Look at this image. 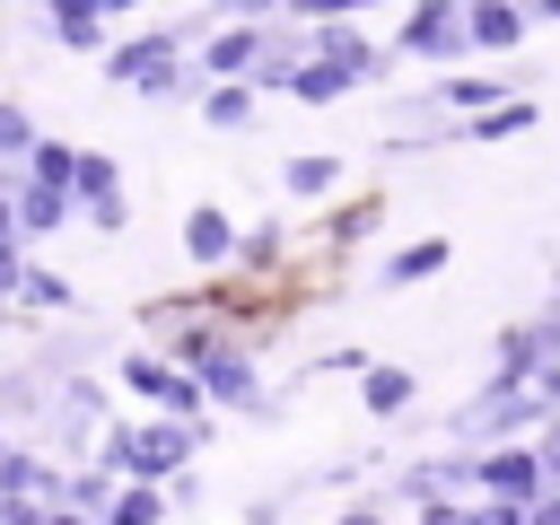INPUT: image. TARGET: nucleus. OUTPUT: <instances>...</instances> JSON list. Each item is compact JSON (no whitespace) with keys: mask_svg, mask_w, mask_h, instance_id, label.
I'll return each mask as SVG.
<instances>
[{"mask_svg":"<svg viewBox=\"0 0 560 525\" xmlns=\"http://www.w3.org/2000/svg\"><path fill=\"white\" fill-rule=\"evenodd\" d=\"M201 122H219V131H236V122H254V88H236V79H219V88L201 96Z\"/></svg>","mask_w":560,"mask_h":525,"instance_id":"nucleus-16","label":"nucleus"},{"mask_svg":"<svg viewBox=\"0 0 560 525\" xmlns=\"http://www.w3.org/2000/svg\"><path fill=\"white\" fill-rule=\"evenodd\" d=\"M105 18H114V9H96V0H52V9H44V26H52L70 52H96V44H105Z\"/></svg>","mask_w":560,"mask_h":525,"instance_id":"nucleus-9","label":"nucleus"},{"mask_svg":"<svg viewBox=\"0 0 560 525\" xmlns=\"http://www.w3.org/2000/svg\"><path fill=\"white\" fill-rule=\"evenodd\" d=\"M105 525H166V490H114Z\"/></svg>","mask_w":560,"mask_h":525,"instance_id":"nucleus-18","label":"nucleus"},{"mask_svg":"<svg viewBox=\"0 0 560 525\" xmlns=\"http://www.w3.org/2000/svg\"><path fill=\"white\" fill-rule=\"evenodd\" d=\"M122 385H131L149 411H166L175 429H201V385H192L175 359H158V350H131V359H122Z\"/></svg>","mask_w":560,"mask_h":525,"instance_id":"nucleus-3","label":"nucleus"},{"mask_svg":"<svg viewBox=\"0 0 560 525\" xmlns=\"http://www.w3.org/2000/svg\"><path fill=\"white\" fill-rule=\"evenodd\" d=\"M18 298H26V306H70V280H61V271H35V262H26Z\"/></svg>","mask_w":560,"mask_h":525,"instance_id":"nucleus-21","label":"nucleus"},{"mask_svg":"<svg viewBox=\"0 0 560 525\" xmlns=\"http://www.w3.org/2000/svg\"><path fill=\"white\" fill-rule=\"evenodd\" d=\"M262 44H271V26H262V18H236L228 35H210L201 70H210V79H236V88H245V79H254V61H262Z\"/></svg>","mask_w":560,"mask_h":525,"instance_id":"nucleus-7","label":"nucleus"},{"mask_svg":"<svg viewBox=\"0 0 560 525\" xmlns=\"http://www.w3.org/2000/svg\"><path fill=\"white\" fill-rule=\"evenodd\" d=\"M490 114V105H508V88L499 79H438V96H429V114Z\"/></svg>","mask_w":560,"mask_h":525,"instance_id":"nucleus-12","label":"nucleus"},{"mask_svg":"<svg viewBox=\"0 0 560 525\" xmlns=\"http://www.w3.org/2000/svg\"><path fill=\"white\" fill-rule=\"evenodd\" d=\"M525 122H534V105H525V96H508V105L472 114V122H464V140H508V131H525Z\"/></svg>","mask_w":560,"mask_h":525,"instance_id":"nucleus-17","label":"nucleus"},{"mask_svg":"<svg viewBox=\"0 0 560 525\" xmlns=\"http://www.w3.org/2000/svg\"><path fill=\"white\" fill-rule=\"evenodd\" d=\"M341 525H394V516H385V508H359V516H341Z\"/></svg>","mask_w":560,"mask_h":525,"instance_id":"nucleus-23","label":"nucleus"},{"mask_svg":"<svg viewBox=\"0 0 560 525\" xmlns=\"http://www.w3.org/2000/svg\"><path fill=\"white\" fill-rule=\"evenodd\" d=\"M35 525H88V516H70V508H44V516H35Z\"/></svg>","mask_w":560,"mask_h":525,"instance_id":"nucleus-24","label":"nucleus"},{"mask_svg":"<svg viewBox=\"0 0 560 525\" xmlns=\"http://www.w3.org/2000/svg\"><path fill=\"white\" fill-rule=\"evenodd\" d=\"M192 385H201V394H219V402H236V411H254V420H280V402L262 394V376H254V359H245L236 341L201 350V359H192Z\"/></svg>","mask_w":560,"mask_h":525,"instance_id":"nucleus-4","label":"nucleus"},{"mask_svg":"<svg viewBox=\"0 0 560 525\" xmlns=\"http://www.w3.org/2000/svg\"><path fill=\"white\" fill-rule=\"evenodd\" d=\"M201 446V429H175V420H140V429H105V446H96V464L105 472H131V490H158L184 455Z\"/></svg>","mask_w":560,"mask_h":525,"instance_id":"nucleus-1","label":"nucleus"},{"mask_svg":"<svg viewBox=\"0 0 560 525\" xmlns=\"http://www.w3.org/2000/svg\"><path fill=\"white\" fill-rule=\"evenodd\" d=\"M341 88H350V79H341L332 61H298V79H289V96H306V105H332Z\"/></svg>","mask_w":560,"mask_h":525,"instance_id":"nucleus-19","label":"nucleus"},{"mask_svg":"<svg viewBox=\"0 0 560 525\" xmlns=\"http://www.w3.org/2000/svg\"><path fill=\"white\" fill-rule=\"evenodd\" d=\"M472 490H490L499 508H534V499H542V464H534V446H490V455L472 464Z\"/></svg>","mask_w":560,"mask_h":525,"instance_id":"nucleus-5","label":"nucleus"},{"mask_svg":"<svg viewBox=\"0 0 560 525\" xmlns=\"http://www.w3.org/2000/svg\"><path fill=\"white\" fill-rule=\"evenodd\" d=\"M184 254H192L201 271L236 262V228H228V210H192V219H184Z\"/></svg>","mask_w":560,"mask_h":525,"instance_id":"nucleus-10","label":"nucleus"},{"mask_svg":"<svg viewBox=\"0 0 560 525\" xmlns=\"http://www.w3.org/2000/svg\"><path fill=\"white\" fill-rule=\"evenodd\" d=\"M105 79H114V88H140V96H184L201 70L184 61V44H175V35H131V44H114V52H105Z\"/></svg>","mask_w":560,"mask_h":525,"instance_id":"nucleus-2","label":"nucleus"},{"mask_svg":"<svg viewBox=\"0 0 560 525\" xmlns=\"http://www.w3.org/2000/svg\"><path fill=\"white\" fill-rule=\"evenodd\" d=\"M0 446H9V438H0Z\"/></svg>","mask_w":560,"mask_h":525,"instance_id":"nucleus-25","label":"nucleus"},{"mask_svg":"<svg viewBox=\"0 0 560 525\" xmlns=\"http://www.w3.org/2000/svg\"><path fill=\"white\" fill-rule=\"evenodd\" d=\"M411 368H359V402L376 411V420H394V411H411Z\"/></svg>","mask_w":560,"mask_h":525,"instance_id":"nucleus-11","label":"nucleus"},{"mask_svg":"<svg viewBox=\"0 0 560 525\" xmlns=\"http://www.w3.org/2000/svg\"><path fill=\"white\" fill-rule=\"evenodd\" d=\"M525 26H534V9H508V0H472L464 9V44L472 52H516Z\"/></svg>","mask_w":560,"mask_h":525,"instance_id":"nucleus-8","label":"nucleus"},{"mask_svg":"<svg viewBox=\"0 0 560 525\" xmlns=\"http://www.w3.org/2000/svg\"><path fill=\"white\" fill-rule=\"evenodd\" d=\"M446 236H420V245H402L394 262H385V289H411V280H429V271H446Z\"/></svg>","mask_w":560,"mask_h":525,"instance_id":"nucleus-14","label":"nucleus"},{"mask_svg":"<svg viewBox=\"0 0 560 525\" xmlns=\"http://www.w3.org/2000/svg\"><path fill=\"white\" fill-rule=\"evenodd\" d=\"M280 184H289L298 201H324V192L341 184V158H289V166H280Z\"/></svg>","mask_w":560,"mask_h":525,"instance_id":"nucleus-15","label":"nucleus"},{"mask_svg":"<svg viewBox=\"0 0 560 525\" xmlns=\"http://www.w3.org/2000/svg\"><path fill=\"white\" fill-rule=\"evenodd\" d=\"M9 210H18V228H26V236H52V228L70 219V192H44V184H18V201H9Z\"/></svg>","mask_w":560,"mask_h":525,"instance_id":"nucleus-13","label":"nucleus"},{"mask_svg":"<svg viewBox=\"0 0 560 525\" xmlns=\"http://www.w3.org/2000/svg\"><path fill=\"white\" fill-rule=\"evenodd\" d=\"M35 140H44L35 114L26 105H0V158H35Z\"/></svg>","mask_w":560,"mask_h":525,"instance_id":"nucleus-20","label":"nucleus"},{"mask_svg":"<svg viewBox=\"0 0 560 525\" xmlns=\"http://www.w3.org/2000/svg\"><path fill=\"white\" fill-rule=\"evenodd\" d=\"M402 52H420V61H455V52H472V44H464V9H446V0L411 9V18H402Z\"/></svg>","mask_w":560,"mask_h":525,"instance_id":"nucleus-6","label":"nucleus"},{"mask_svg":"<svg viewBox=\"0 0 560 525\" xmlns=\"http://www.w3.org/2000/svg\"><path fill=\"white\" fill-rule=\"evenodd\" d=\"M0 245H18V210H9V192H0Z\"/></svg>","mask_w":560,"mask_h":525,"instance_id":"nucleus-22","label":"nucleus"}]
</instances>
